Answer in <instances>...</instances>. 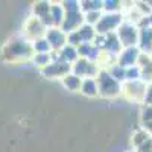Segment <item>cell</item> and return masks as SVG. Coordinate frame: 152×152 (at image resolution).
Here are the masks:
<instances>
[{
	"label": "cell",
	"mask_w": 152,
	"mask_h": 152,
	"mask_svg": "<svg viewBox=\"0 0 152 152\" xmlns=\"http://www.w3.org/2000/svg\"><path fill=\"white\" fill-rule=\"evenodd\" d=\"M152 122V107H145L142 111V123H148Z\"/></svg>",
	"instance_id": "obj_26"
},
{
	"label": "cell",
	"mask_w": 152,
	"mask_h": 152,
	"mask_svg": "<svg viewBox=\"0 0 152 152\" xmlns=\"http://www.w3.org/2000/svg\"><path fill=\"white\" fill-rule=\"evenodd\" d=\"M66 17V11L61 3H50V18H52V28H61Z\"/></svg>",
	"instance_id": "obj_14"
},
{
	"label": "cell",
	"mask_w": 152,
	"mask_h": 152,
	"mask_svg": "<svg viewBox=\"0 0 152 152\" xmlns=\"http://www.w3.org/2000/svg\"><path fill=\"white\" fill-rule=\"evenodd\" d=\"M149 137H151V134H149L146 129H143V128L137 129V131L134 132V137H132V145H134L135 148H138L142 143H145Z\"/></svg>",
	"instance_id": "obj_23"
},
{
	"label": "cell",
	"mask_w": 152,
	"mask_h": 152,
	"mask_svg": "<svg viewBox=\"0 0 152 152\" xmlns=\"http://www.w3.org/2000/svg\"><path fill=\"white\" fill-rule=\"evenodd\" d=\"M81 5V12L82 14H87V12H93V11H100L104 8V2H97V0H87V2H79Z\"/></svg>",
	"instance_id": "obj_21"
},
{
	"label": "cell",
	"mask_w": 152,
	"mask_h": 152,
	"mask_svg": "<svg viewBox=\"0 0 152 152\" xmlns=\"http://www.w3.org/2000/svg\"><path fill=\"white\" fill-rule=\"evenodd\" d=\"M142 53L152 55V28H143L138 29V44Z\"/></svg>",
	"instance_id": "obj_13"
},
{
	"label": "cell",
	"mask_w": 152,
	"mask_h": 152,
	"mask_svg": "<svg viewBox=\"0 0 152 152\" xmlns=\"http://www.w3.org/2000/svg\"><path fill=\"white\" fill-rule=\"evenodd\" d=\"M125 15L122 12H116V14H105L100 17V20L97 21V24L94 26L96 34L97 35H108V34H114L119 26L123 23Z\"/></svg>",
	"instance_id": "obj_3"
},
{
	"label": "cell",
	"mask_w": 152,
	"mask_h": 152,
	"mask_svg": "<svg viewBox=\"0 0 152 152\" xmlns=\"http://www.w3.org/2000/svg\"><path fill=\"white\" fill-rule=\"evenodd\" d=\"M143 126H145L143 129H146V131H148L149 134H152V122H148V123H145Z\"/></svg>",
	"instance_id": "obj_28"
},
{
	"label": "cell",
	"mask_w": 152,
	"mask_h": 152,
	"mask_svg": "<svg viewBox=\"0 0 152 152\" xmlns=\"http://www.w3.org/2000/svg\"><path fill=\"white\" fill-rule=\"evenodd\" d=\"M46 31H47V28H46L38 18H35V17H29V18L26 20V23H24L23 37L32 43V41L38 40V38H43L44 34H46Z\"/></svg>",
	"instance_id": "obj_8"
},
{
	"label": "cell",
	"mask_w": 152,
	"mask_h": 152,
	"mask_svg": "<svg viewBox=\"0 0 152 152\" xmlns=\"http://www.w3.org/2000/svg\"><path fill=\"white\" fill-rule=\"evenodd\" d=\"M44 38L47 40L52 52H59V50L67 44V35L62 32L59 28H47Z\"/></svg>",
	"instance_id": "obj_10"
},
{
	"label": "cell",
	"mask_w": 152,
	"mask_h": 152,
	"mask_svg": "<svg viewBox=\"0 0 152 152\" xmlns=\"http://www.w3.org/2000/svg\"><path fill=\"white\" fill-rule=\"evenodd\" d=\"M96 82H97L99 96H102V97H116V96L122 94V84L114 79L108 73V70H105V69H100V72L96 76Z\"/></svg>",
	"instance_id": "obj_2"
},
{
	"label": "cell",
	"mask_w": 152,
	"mask_h": 152,
	"mask_svg": "<svg viewBox=\"0 0 152 152\" xmlns=\"http://www.w3.org/2000/svg\"><path fill=\"white\" fill-rule=\"evenodd\" d=\"M41 73L46 78H64L69 73H72V64L59 59V56H55V53H52V62L49 66H46L44 69H41Z\"/></svg>",
	"instance_id": "obj_5"
},
{
	"label": "cell",
	"mask_w": 152,
	"mask_h": 152,
	"mask_svg": "<svg viewBox=\"0 0 152 152\" xmlns=\"http://www.w3.org/2000/svg\"><path fill=\"white\" fill-rule=\"evenodd\" d=\"M58 55H59V59L69 62V64H75V62L79 59L78 47H73V46H70V44H66V46L58 52Z\"/></svg>",
	"instance_id": "obj_15"
},
{
	"label": "cell",
	"mask_w": 152,
	"mask_h": 152,
	"mask_svg": "<svg viewBox=\"0 0 152 152\" xmlns=\"http://www.w3.org/2000/svg\"><path fill=\"white\" fill-rule=\"evenodd\" d=\"M140 55H142V52H140V49H138L137 46H135V47H123V49L120 50V53L117 55L116 64H119V66L123 67V69L137 66Z\"/></svg>",
	"instance_id": "obj_9"
},
{
	"label": "cell",
	"mask_w": 152,
	"mask_h": 152,
	"mask_svg": "<svg viewBox=\"0 0 152 152\" xmlns=\"http://www.w3.org/2000/svg\"><path fill=\"white\" fill-rule=\"evenodd\" d=\"M34 56V50H32V43L26 40L24 37H15L9 40L3 49H2V58L6 62H23V61H29Z\"/></svg>",
	"instance_id": "obj_1"
},
{
	"label": "cell",
	"mask_w": 152,
	"mask_h": 152,
	"mask_svg": "<svg viewBox=\"0 0 152 152\" xmlns=\"http://www.w3.org/2000/svg\"><path fill=\"white\" fill-rule=\"evenodd\" d=\"M100 17H102L100 11H93V12H87V14H84L85 24H90V26H96L97 21L100 20Z\"/></svg>",
	"instance_id": "obj_24"
},
{
	"label": "cell",
	"mask_w": 152,
	"mask_h": 152,
	"mask_svg": "<svg viewBox=\"0 0 152 152\" xmlns=\"http://www.w3.org/2000/svg\"><path fill=\"white\" fill-rule=\"evenodd\" d=\"M81 91H82V94H85V96H88V97H96V96H99L96 78H85V79H82Z\"/></svg>",
	"instance_id": "obj_17"
},
{
	"label": "cell",
	"mask_w": 152,
	"mask_h": 152,
	"mask_svg": "<svg viewBox=\"0 0 152 152\" xmlns=\"http://www.w3.org/2000/svg\"><path fill=\"white\" fill-rule=\"evenodd\" d=\"M151 87H152V84H151Z\"/></svg>",
	"instance_id": "obj_29"
},
{
	"label": "cell",
	"mask_w": 152,
	"mask_h": 152,
	"mask_svg": "<svg viewBox=\"0 0 152 152\" xmlns=\"http://www.w3.org/2000/svg\"><path fill=\"white\" fill-rule=\"evenodd\" d=\"M100 67L97 62H91L88 59H84V58H79L78 61L72 66V73L79 76L81 79H85V78H96L97 73L100 72Z\"/></svg>",
	"instance_id": "obj_6"
},
{
	"label": "cell",
	"mask_w": 152,
	"mask_h": 152,
	"mask_svg": "<svg viewBox=\"0 0 152 152\" xmlns=\"http://www.w3.org/2000/svg\"><path fill=\"white\" fill-rule=\"evenodd\" d=\"M105 70H108V73H110L117 82L123 84V82L126 81V69L120 67L119 64H113V66H110V67L105 69Z\"/></svg>",
	"instance_id": "obj_19"
},
{
	"label": "cell",
	"mask_w": 152,
	"mask_h": 152,
	"mask_svg": "<svg viewBox=\"0 0 152 152\" xmlns=\"http://www.w3.org/2000/svg\"><path fill=\"white\" fill-rule=\"evenodd\" d=\"M32 61L35 62L37 67L44 69L46 66H49L52 62V53H35L32 56Z\"/></svg>",
	"instance_id": "obj_22"
},
{
	"label": "cell",
	"mask_w": 152,
	"mask_h": 152,
	"mask_svg": "<svg viewBox=\"0 0 152 152\" xmlns=\"http://www.w3.org/2000/svg\"><path fill=\"white\" fill-rule=\"evenodd\" d=\"M78 35L81 38L82 44H93L94 38H96V29L94 26H90V24H82V26L78 29Z\"/></svg>",
	"instance_id": "obj_16"
},
{
	"label": "cell",
	"mask_w": 152,
	"mask_h": 152,
	"mask_svg": "<svg viewBox=\"0 0 152 152\" xmlns=\"http://www.w3.org/2000/svg\"><path fill=\"white\" fill-rule=\"evenodd\" d=\"M84 23H85V20H84V14L81 11L79 12H70V14H66L64 21H62L59 29L66 35H69L72 32H76Z\"/></svg>",
	"instance_id": "obj_11"
},
{
	"label": "cell",
	"mask_w": 152,
	"mask_h": 152,
	"mask_svg": "<svg viewBox=\"0 0 152 152\" xmlns=\"http://www.w3.org/2000/svg\"><path fill=\"white\" fill-rule=\"evenodd\" d=\"M140 76H142V73H140L138 66H132V67L126 69V81H138Z\"/></svg>",
	"instance_id": "obj_25"
},
{
	"label": "cell",
	"mask_w": 152,
	"mask_h": 152,
	"mask_svg": "<svg viewBox=\"0 0 152 152\" xmlns=\"http://www.w3.org/2000/svg\"><path fill=\"white\" fill-rule=\"evenodd\" d=\"M32 50H34V55L35 53H52V49H50V46L44 37L32 41Z\"/></svg>",
	"instance_id": "obj_20"
},
{
	"label": "cell",
	"mask_w": 152,
	"mask_h": 152,
	"mask_svg": "<svg viewBox=\"0 0 152 152\" xmlns=\"http://www.w3.org/2000/svg\"><path fill=\"white\" fill-rule=\"evenodd\" d=\"M135 152H152V137H149L145 143L135 148Z\"/></svg>",
	"instance_id": "obj_27"
},
{
	"label": "cell",
	"mask_w": 152,
	"mask_h": 152,
	"mask_svg": "<svg viewBox=\"0 0 152 152\" xmlns=\"http://www.w3.org/2000/svg\"><path fill=\"white\" fill-rule=\"evenodd\" d=\"M32 17L38 18L46 28H52V18H50V3L38 2L32 8Z\"/></svg>",
	"instance_id": "obj_12"
},
{
	"label": "cell",
	"mask_w": 152,
	"mask_h": 152,
	"mask_svg": "<svg viewBox=\"0 0 152 152\" xmlns=\"http://www.w3.org/2000/svg\"><path fill=\"white\" fill-rule=\"evenodd\" d=\"M116 35L119 38L122 47H135L138 44V28L134 23L123 20V23L116 31Z\"/></svg>",
	"instance_id": "obj_4"
},
{
	"label": "cell",
	"mask_w": 152,
	"mask_h": 152,
	"mask_svg": "<svg viewBox=\"0 0 152 152\" xmlns=\"http://www.w3.org/2000/svg\"><path fill=\"white\" fill-rule=\"evenodd\" d=\"M148 84H145L143 81H125L122 84V93L129 97L132 100H138V102H143V97L146 93Z\"/></svg>",
	"instance_id": "obj_7"
},
{
	"label": "cell",
	"mask_w": 152,
	"mask_h": 152,
	"mask_svg": "<svg viewBox=\"0 0 152 152\" xmlns=\"http://www.w3.org/2000/svg\"><path fill=\"white\" fill-rule=\"evenodd\" d=\"M62 84H64V87L67 88V90H70V91H78V90H81L82 79L79 78V76L73 75V73H69L67 76H64V78H62Z\"/></svg>",
	"instance_id": "obj_18"
}]
</instances>
